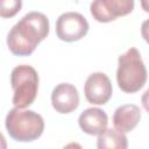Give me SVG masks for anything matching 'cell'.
Listing matches in <instances>:
<instances>
[{"mask_svg": "<svg viewBox=\"0 0 149 149\" xmlns=\"http://www.w3.org/2000/svg\"><path fill=\"white\" fill-rule=\"evenodd\" d=\"M10 84L14 91L13 105L17 108L30 106L38 90L37 71L30 65H19L10 73Z\"/></svg>", "mask_w": 149, "mask_h": 149, "instance_id": "4", "label": "cell"}, {"mask_svg": "<svg viewBox=\"0 0 149 149\" xmlns=\"http://www.w3.org/2000/svg\"><path fill=\"white\" fill-rule=\"evenodd\" d=\"M51 104L55 111L61 114L71 113L79 106V93L72 84H58L52 90Z\"/></svg>", "mask_w": 149, "mask_h": 149, "instance_id": "8", "label": "cell"}, {"mask_svg": "<svg viewBox=\"0 0 149 149\" xmlns=\"http://www.w3.org/2000/svg\"><path fill=\"white\" fill-rule=\"evenodd\" d=\"M84 93L90 104L104 105L112 97V83L104 72H94L87 77L84 85Z\"/></svg>", "mask_w": 149, "mask_h": 149, "instance_id": "7", "label": "cell"}, {"mask_svg": "<svg viewBox=\"0 0 149 149\" xmlns=\"http://www.w3.org/2000/svg\"><path fill=\"white\" fill-rule=\"evenodd\" d=\"M134 9V0H93L90 6L91 15L98 22H111L128 15Z\"/></svg>", "mask_w": 149, "mask_h": 149, "instance_id": "6", "label": "cell"}, {"mask_svg": "<svg viewBox=\"0 0 149 149\" xmlns=\"http://www.w3.org/2000/svg\"><path fill=\"white\" fill-rule=\"evenodd\" d=\"M97 147L99 149H126L128 147L125 133L114 128H106L98 135Z\"/></svg>", "mask_w": 149, "mask_h": 149, "instance_id": "11", "label": "cell"}, {"mask_svg": "<svg viewBox=\"0 0 149 149\" xmlns=\"http://www.w3.org/2000/svg\"><path fill=\"white\" fill-rule=\"evenodd\" d=\"M7 148V143H6V140L3 137V135L0 133V149H6Z\"/></svg>", "mask_w": 149, "mask_h": 149, "instance_id": "13", "label": "cell"}, {"mask_svg": "<svg viewBox=\"0 0 149 149\" xmlns=\"http://www.w3.org/2000/svg\"><path fill=\"white\" fill-rule=\"evenodd\" d=\"M22 7V0H0V17L10 19L15 16Z\"/></svg>", "mask_w": 149, "mask_h": 149, "instance_id": "12", "label": "cell"}, {"mask_svg": "<svg viewBox=\"0 0 149 149\" xmlns=\"http://www.w3.org/2000/svg\"><path fill=\"white\" fill-rule=\"evenodd\" d=\"M88 31V22L86 19L76 12L62 14L56 22L57 37L65 42H74L81 40Z\"/></svg>", "mask_w": 149, "mask_h": 149, "instance_id": "5", "label": "cell"}, {"mask_svg": "<svg viewBox=\"0 0 149 149\" xmlns=\"http://www.w3.org/2000/svg\"><path fill=\"white\" fill-rule=\"evenodd\" d=\"M116 81L121 91L126 93H135L144 86L147 81V69L136 48L128 49L119 57Z\"/></svg>", "mask_w": 149, "mask_h": 149, "instance_id": "2", "label": "cell"}, {"mask_svg": "<svg viewBox=\"0 0 149 149\" xmlns=\"http://www.w3.org/2000/svg\"><path fill=\"white\" fill-rule=\"evenodd\" d=\"M6 129L9 136L19 142L37 140L44 130L43 118L34 111H23L14 107L6 116Z\"/></svg>", "mask_w": 149, "mask_h": 149, "instance_id": "3", "label": "cell"}, {"mask_svg": "<svg viewBox=\"0 0 149 149\" xmlns=\"http://www.w3.org/2000/svg\"><path fill=\"white\" fill-rule=\"evenodd\" d=\"M48 34V17L40 12H30L12 27L7 35V45L16 56H29Z\"/></svg>", "mask_w": 149, "mask_h": 149, "instance_id": "1", "label": "cell"}, {"mask_svg": "<svg viewBox=\"0 0 149 149\" xmlns=\"http://www.w3.org/2000/svg\"><path fill=\"white\" fill-rule=\"evenodd\" d=\"M142 6H143L144 10H146V12H148V7H147V5H146V0H142Z\"/></svg>", "mask_w": 149, "mask_h": 149, "instance_id": "14", "label": "cell"}, {"mask_svg": "<svg viewBox=\"0 0 149 149\" xmlns=\"http://www.w3.org/2000/svg\"><path fill=\"white\" fill-rule=\"evenodd\" d=\"M141 119V111L136 105L127 104L118 107L113 115V123L122 133L133 130Z\"/></svg>", "mask_w": 149, "mask_h": 149, "instance_id": "10", "label": "cell"}, {"mask_svg": "<svg viewBox=\"0 0 149 149\" xmlns=\"http://www.w3.org/2000/svg\"><path fill=\"white\" fill-rule=\"evenodd\" d=\"M78 123L84 133L88 135H99L107 128L108 116L102 109L90 107L79 115Z\"/></svg>", "mask_w": 149, "mask_h": 149, "instance_id": "9", "label": "cell"}]
</instances>
